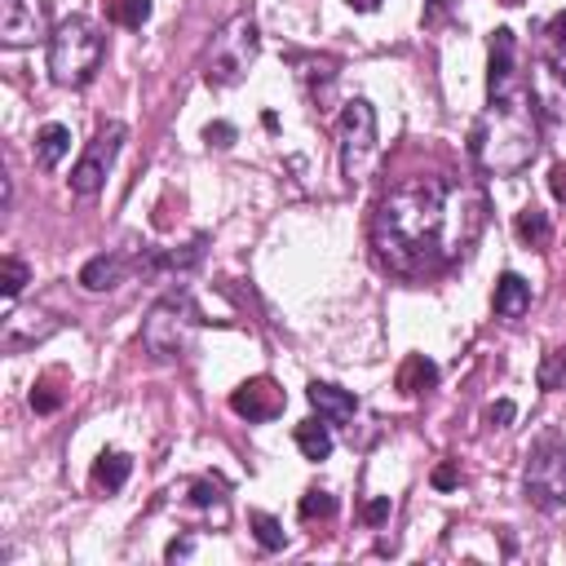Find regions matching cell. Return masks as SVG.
Listing matches in <instances>:
<instances>
[{
  "instance_id": "obj_10",
  "label": "cell",
  "mask_w": 566,
  "mask_h": 566,
  "mask_svg": "<svg viewBox=\"0 0 566 566\" xmlns=\"http://www.w3.org/2000/svg\"><path fill=\"white\" fill-rule=\"evenodd\" d=\"M283 389L270 380V376H252V380H243L234 394H230V411L234 416H243V420H274L279 411H283Z\"/></svg>"
},
{
  "instance_id": "obj_16",
  "label": "cell",
  "mask_w": 566,
  "mask_h": 566,
  "mask_svg": "<svg viewBox=\"0 0 566 566\" xmlns=\"http://www.w3.org/2000/svg\"><path fill=\"white\" fill-rule=\"evenodd\" d=\"M66 150H71V128H66V124H44V128L35 133V164H40L44 172L57 168Z\"/></svg>"
},
{
  "instance_id": "obj_33",
  "label": "cell",
  "mask_w": 566,
  "mask_h": 566,
  "mask_svg": "<svg viewBox=\"0 0 566 566\" xmlns=\"http://www.w3.org/2000/svg\"><path fill=\"white\" fill-rule=\"evenodd\" d=\"M349 9H358V13H376L380 9V0H345Z\"/></svg>"
},
{
  "instance_id": "obj_9",
  "label": "cell",
  "mask_w": 566,
  "mask_h": 566,
  "mask_svg": "<svg viewBox=\"0 0 566 566\" xmlns=\"http://www.w3.org/2000/svg\"><path fill=\"white\" fill-rule=\"evenodd\" d=\"M0 40L9 49H27L40 40H53L49 31V0H9L0 18Z\"/></svg>"
},
{
  "instance_id": "obj_20",
  "label": "cell",
  "mask_w": 566,
  "mask_h": 566,
  "mask_svg": "<svg viewBox=\"0 0 566 566\" xmlns=\"http://www.w3.org/2000/svg\"><path fill=\"white\" fill-rule=\"evenodd\" d=\"M296 513H301V522H332V517H336V495L323 491V486H310V491L301 495Z\"/></svg>"
},
{
  "instance_id": "obj_30",
  "label": "cell",
  "mask_w": 566,
  "mask_h": 566,
  "mask_svg": "<svg viewBox=\"0 0 566 566\" xmlns=\"http://www.w3.org/2000/svg\"><path fill=\"white\" fill-rule=\"evenodd\" d=\"M455 482H460V473H455V464H451V460H442V464L433 469V486H438V491H451Z\"/></svg>"
},
{
  "instance_id": "obj_8",
  "label": "cell",
  "mask_w": 566,
  "mask_h": 566,
  "mask_svg": "<svg viewBox=\"0 0 566 566\" xmlns=\"http://www.w3.org/2000/svg\"><path fill=\"white\" fill-rule=\"evenodd\" d=\"M124 137H128V128H124L119 119H111V124H102V128H97V137L84 146L80 164L71 168V190H75V195H84V199H88V195H97V190L106 186V172L115 168Z\"/></svg>"
},
{
  "instance_id": "obj_15",
  "label": "cell",
  "mask_w": 566,
  "mask_h": 566,
  "mask_svg": "<svg viewBox=\"0 0 566 566\" xmlns=\"http://www.w3.org/2000/svg\"><path fill=\"white\" fill-rule=\"evenodd\" d=\"M128 473H133V460H128L124 451H102V455L93 460V486L106 491V495H115V491L128 482Z\"/></svg>"
},
{
  "instance_id": "obj_24",
  "label": "cell",
  "mask_w": 566,
  "mask_h": 566,
  "mask_svg": "<svg viewBox=\"0 0 566 566\" xmlns=\"http://www.w3.org/2000/svg\"><path fill=\"white\" fill-rule=\"evenodd\" d=\"M22 287H27V261L9 252V256L0 261V296H4V301H13Z\"/></svg>"
},
{
  "instance_id": "obj_1",
  "label": "cell",
  "mask_w": 566,
  "mask_h": 566,
  "mask_svg": "<svg viewBox=\"0 0 566 566\" xmlns=\"http://www.w3.org/2000/svg\"><path fill=\"white\" fill-rule=\"evenodd\" d=\"M482 190L451 177H407L371 212V248L394 274L420 279L447 270L482 234Z\"/></svg>"
},
{
  "instance_id": "obj_28",
  "label": "cell",
  "mask_w": 566,
  "mask_h": 566,
  "mask_svg": "<svg viewBox=\"0 0 566 566\" xmlns=\"http://www.w3.org/2000/svg\"><path fill=\"white\" fill-rule=\"evenodd\" d=\"M544 35L553 40V49H562V53H566V9H557V13L548 18V27H544Z\"/></svg>"
},
{
  "instance_id": "obj_26",
  "label": "cell",
  "mask_w": 566,
  "mask_h": 566,
  "mask_svg": "<svg viewBox=\"0 0 566 566\" xmlns=\"http://www.w3.org/2000/svg\"><path fill=\"white\" fill-rule=\"evenodd\" d=\"M513 416H517V407H513L509 398H500V402H491V407H486V424H491V429H504Z\"/></svg>"
},
{
  "instance_id": "obj_32",
  "label": "cell",
  "mask_w": 566,
  "mask_h": 566,
  "mask_svg": "<svg viewBox=\"0 0 566 566\" xmlns=\"http://www.w3.org/2000/svg\"><path fill=\"white\" fill-rule=\"evenodd\" d=\"M190 548H195L190 539H172V544L164 548V557H168V562H177V557H190Z\"/></svg>"
},
{
  "instance_id": "obj_19",
  "label": "cell",
  "mask_w": 566,
  "mask_h": 566,
  "mask_svg": "<svg viewBox=\"0 0 566 566\" xmlns=\"http://www.w3.org/2000/svg\"><path fill=\"white\" fill-rule=\"evenodd\" d=\"M102 9H106V22L128 27V31H137L150 18V0H102Z\"/></svg>"
},
{
  "instance_id": "obj_13",
  "label": "cell",
  "mask_w": 566,
  "mask_h": 566,
  "mask_svg": "<svg viewBox=\"0 0 566 566\" xmlns=\"http://www.w3.org/2000/svg\"><path fill=\"white\" fill-rule=\"evenodd\" d=\"M495 314L500 318H522L526 310H531V283L522 279V274H500V283H495Z\"/></svg>"
},
{
  "instance_id": "obj_22",
  "label": "cell",
  "mask_w": 566,
  "mask_h": 566,
  "mask_svg": "<svg viewBox=\"0 0 566 566\" xmlns=\"http://www.w3.org/2000/svg\"><path fill=\"white\" fill-rule=\"evenodd\" d=\"M248 526H252V535H256V544H261L265 553H279V548L287 544L283 526H279L270 513H248Z\"/></svg>"
},
{
  "instance_id": "obj_31",
  "label": "cell",
  "mask_w": 566,
  "mask_h": 566,
  "mask_svg": "<svg viewBox=\"0 0 566 566\" xmlns=\"http://www.w3.org/2000/svg\"><path fill=\"white\" fill-rule=\"evenodd\" d=\"M548 190H553V199L566 203V164H553V172H548Z\"/></svg>"
},
{
  "instance_id": "obj_27",
  "label": "cell",
  "mask_w": 566,
  "mask_h": 566,
  "mask_svg": "<svg viewBox=\"0 0 566 566\" xmlns=\"http://www.w3.org/2000/svg\"><path fill=\"white\" fill-rule=\"evenodd\" d=\"M203 137H208V146H221V150H226V146H234V124H221V119H217V124L203 128Z\"/></svg>"
},
{
  "instance_id": "obj_11",
  "label": "cell",
  "mask_w": 566,
  "mask_h": 566,
  "mask_svg": "<svg viewBox=\"0 0 566 566\" xmlns=\"http://www.w3.org/2000/svg\"><path fill=\"white\" fill-rule=\"evenodd\" d=\"M310 407L336 429V424H349L354 416H358V398L349 394V389H340V385H327V380H310Z\"/></svg>"
},
{
  "instance_id": "obj_21",
  "label": "cell",
  "mask_w": 566,
  "mask_h": 566,
  "mask_svg": "<svg viewBox=\"0 0 566 566\" xmlns=\"http://www.w3.org/2000/svg\"><path fill=\"white\" fill-rule=\"evenodd\" d=\"M57 380H62V371H49V376H40L35 380V389H31V407L40 411V416H49V411H57L62 407V389H57Z\"/></svg>"
},
{
  "instance_id": "obj_2",
  "label": "cell",
  "mask_w": 566,
  "mask_h": 566,
  "mask_svg": "<svg viewBox=\"0 0 566 566\" xmlns=\"http://www.w3.org/2000/svg\"><path fill=\"white\" fill-rule=\"evenodd\" d=\"M539 150V102L517 71V40L509 27L491 35L486 62V111L469 133V155L495 177L522 172Z\"/></svg>"
},
{
  "instance_id": "obj_3",
  "label": "cell",
  "mask_w": 566,
  "mask_h": 566,
  "mask_svg": "<svg viewBox=\"0 0 566 566\" xmlns=\"http://www.w3.org/2000/svg\"><path fill=\"white\" fill-rule=\"evenodd\" d=\"M102 57H106V35L97 22L80 13L66 18L49 40V75L62 88H84L102 71Z\"/></svg>"
},
{
  "instance_id": "obj_29",
  "label": "cell",
  "mask_w": 566,
  "mask_h": 566,
  "mask_svg": "<svg viewBox=\"0 0 566 566\" xmlns=\"http://www.w3.org/2000/svg\"><path fill=\"white\" fill-rule=\"evenodd\" d=\"M385 517H389V495H380V500H367V504H363V522H367V526H380Z\"/></svg>"
},
{
  "instance_id": "obj_4",
  "label": "cell",
  "mask_w": 566,
  "mask_h": 566,
  "mask_svg": "<svg viewBox=\"0 0 566 566\" xmlns=\"http://www.w3.org/2000/svg\"><path fill=\"white\" fill-rule=\"evenodd\" d=\"M256 53H261L256 22H252L248 13H239V18H230V22L212 35V44H208V53H203V80H208L212 88H230V84H239V80L248 75V66L256 62Z\"/></svg>"
},
{
  "instance_id": "obj_6",
  "label": "cell",
  "mask_w": 566,
  "mask_h": 566,
  "mask_svg": "<svg viewBox=\"0 0 566 566\" xmlns=\"http://www.w3.org/2000/svg\"><path fill=\"white\" fill-rule=\"evenodd\" d=\"M336 146H340V172L349 186H358L376 164V111L363 97H349L336 119Z\"/></svg>"
},
{
  "instance_id": "obj_23",
  "label": "cell",
  "mask_w": 566,
  "mask_h": 566,
  "mask_svg": "<svg viewBox=\"0 0 566 566\" xmlns=\"http://www.w3.org/2000/svg\"><path fill=\"white\" fill-rule=\"evenodd\" d=\"M535 380H539V389H566V349H548L539 358Z\"/></svg>"
},
{
  "instance_id": "obj_25",
  "label": "cell",
  "mask_w": 566,
  "mask_h": 566,
  "mask_svg": "<svg viewBox=\"0 0 566 566\" xmlns=\"http://www.w3.org/2000/svg\"><path fill=\"white\" fill-rule=\"evenodd\" d=\"M190 504L217 509V513L226 517V486H221L217 478H199V482H190Z\"/></svg>"
},
{
  "instance_id": "obj_17",
  "label": "cell",
  "mask_w": 566,
  "mask_h": 566,
  "mask_svg": "<svg viewBox=\"0 0 566 566\" xmlns=\"http://www.w3.org/2000/svg\"><path fill=\"white\" fill-rule=\"evenodd\" d=\"M402 394H429L438 385V367L424 358V354H407L402 367H398V380H394Z\"/></svg>"
},
{
  "instance_id": "obj_12",
  "label": "cell",
  "mask_w": 566,
  "mask_h": 566,
  "mask_svg": "<svg viewBox=\"0 0 566 566\" xmlns=\"http://www.w3.org/2000/svg\"><path fill=\"white\" fill-rule=\"evenodd\" d=\"M128 270H133V261H128L124 252H102V256H93V261L80 270V283H84L88 292H111V287L124 283Z\"/></svg>"
},
{
  "instance_id": "obj_34",
  "label": "cell",
  "mask_w": 566,
  "mask_h": 566,
  "mask_svg": "<svg viewBox=\"0 0 566 566\" xmlns=\"http://www.w3.org/2000/svg\"><path fill=\"white\" fill-rule=\"evenodd\" d=\"M500 4H522V0H500Z\"/></svg>"
},
{
  "instance_id": "obj_5",
  "label": "cell",
  "mask_w": 566,
  "mask_h": 566,
  "mask_svg": "<svg viewBox=\"0 0 566 566\" xmlns=\"http://www.w3.org/2000/svg\"><path fill=\"white\" fill-rule=\"evenodd\" d=\"M522 486H526V500L539 513H562L566 509V447L553 429L531 442Z\"/></svg>"
},
{
  "instance_id": "obj_18",
  "label": "cell",
  "mask_w": 566,
  "mask_h": 566,
  "mask_svg": "<svg viewBox=\"0 0 566 566\" xmlns=\"http://www.w3.org/2000/svg\"><path fill=\"white\" fill-rule=\"evenodd\" d=\"M513 230H517V239H522L526 248H544V243L553 239L548 212H539V208H522V212H517V221H513Z\"/></svg>"
},
{
  "instance_id": "obj_7",
  "label": "cell",
  "mask_w": 566,
  "mask_h": 566,
  "mask_svg": "<svg viewBox=\"0 0 566 566\" xmlns=\"http://www.w3.org/2000/svg\"><path fill=\"white\" fill-rule=\"evenodd\" d=\"M199 314L186 296H164L150 305L146 323H142V345L150 358L168 363V358H181V349L190 345V332H195Z\"/></svg>"
},
{
  "instance_id": "obj_14",
  "label": "cell",
  "mask_w": 566,
  "mask_h": 566,
  "mask_svg": "<svg viewBox=\"0 0 566 566\" xmlns=\"http://www.w3.org/2000/svg\"><path fill=\"white\" fill-rule=\"evenodd\" d=\"M292 438H296V451H301L305 460H314V464L332 455V424H327L323 416H318V420H301Z\"/></svg>"
}]
</instances>
